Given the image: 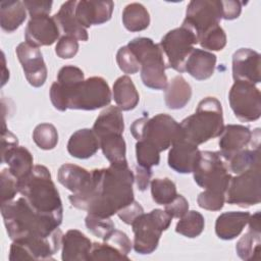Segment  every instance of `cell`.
Segmentation results:
<instances>
[{
  "mask_svg": "<svg viewBox=\"0 0 261 261\" xmlns=\"http://www.w3.org/2000/svg\"><path fill=\"white\" fill-rule=\"evenodd\" d=\"M85 223L90 232L102 240H105L106 237L115 228L110 217H103L90 213H88Z\"/></svg>",
  "mask_w": 261,
  "mask_h": 261,
  "instance_id": "cell-41",
  "label": "cell"
},
{
  "mask_svg": "<svg viewBox=\"0 0 261 261\" xmlns=\"http://www.w3.org/2000/svg\"><path fill=\"white\" fill-rule=\"evenodd\" d=\"M228 101L236 117L241 121H254L261 115L260 91L252 83L234 81Z\"/></svg>",
  "mask_w": 261,
  "mask_h": 261,
  "instance_id": "cell-13",
  "label": "cell"
},
{
  "mask_svg": "<svg viewBox=\"0 0 261 261\" xmlns=\"http://www.w3.org/2000/svg\"><path fill=\"white\" fill-rule=\"evenodd\" d=\"M75 0L64 2L57 13L54 14V19L65 36L73 37L79 41H87L89 36L87 30L79 22L74 14Z\"/></svg>",
  "mask_w": 261,
  "mask_h": 261,
  "instance_id": "cell-26",
  "label": "cell"
},
{
  "mask_svg": "<svg viewBox=\"0 0 261 261\" xmlns=\"http://www.w3.org/2000/svg\"><path fill=\"white\" fill-rule=\"evenodd\" d=\"M103 241L117 249L124 256H127V254L132 250V242L126 236V233L115 228Z\"/></svg>",
  "mask_w": 261,
  "mask_h": 261,
  "instance_id": "cell-47",
  "label": "cell"
},
{
  "mask_svg": "<svg viewBox=\"0 0 261 261\" xmlns=\"http://www.w3.org/2000/svg\"><path fill=\"white\" fill-rule=\"evenodd\" d=\"M27 18V8L23 2L2 1L0 3V24L7 33L17 30Z\"/></svg>",
  "mask_w": 261,
  "mask_h": 261,
  "instance_id": "cell-32",
  "label": "cell"
},
{
  "mask_svg": "<svg viewBox=\"0 0 261 261\" xmlns=\"http://www.w3.org/2000/svg\"><path fill=\"white\" fill-rule=\"evenodd\" d=\"M100 148L99 139L90 128H82L74 132L67 143L68 153L79 159L92 157Z\"/></svg>",
  "mask_w": 261,
  "mask_h": 261,
  "instance_id": "cell-25",
  "label": "cell"
},
{
  "mask_svg": "<svg viewBox=\"0 0 261 261\" xmlns=\"http://www.w3.org/2000/svg\"><path fill=\"white\" fill-rule=\"evenodd\" d=\"M249 230L238 241L236 251L239 257L243 260H254L260 258V243H261V225L260 212L250 215Z\"/></svg>",
  "mask_w": 261,
  "mask_h": 261,
  "instance_id": "cell-21",
  "label": "cell"
},
{
  "mask_svg": "<svg viewBox=\"0 0 261 261\" xmlns=\"http://www.w3.org/2000/svg\"><path fill=\"white\" fill-rule=\"evenodd\" d=\"M201 151L198 146L179 139L170 148L168 153V165L178 173H191L194 171Z\"/></svg>",
  "mask_w": 261,
  "mask_h": 261,
  "instance_id": "cell-19",
  "label": "cell"
},
{
  "mask_svg": "<svg viewBox=\"0 0 261 261\" xmlns=\"http://www.w3.org/2000/svg\"><path fill=\"white\" fill-rule=\"evenodd\" d=\"M152 176V171L151 168H146L140 165L136 166V175H135V180L137 184V187L140 191H145L149 184L150 179Z\"/></svg>",
  "mask_w": 261,
  "mask_h": 261,
  "instance_id": "cell-53",
  "label": "cell"
},
{
  "mask_svg": "<svg viewBox=\"0 0 261 261\" xmlns=\"http://www.w3.org/2000/svg\"><path fill=\"white\" fill-rule=\"evenodd\" d=\"M151 195L155 203L165 206L177 196L175 184L167 177L154 178L151 181Z\"/></svg>",
  "mask_w": 261,
  "mask_h": 261,
  "instance_id": "cell-37",
  "label": "cell"
},
{
  "mask_svg": "<svg viewBox=\"0 0 261 261\" xmlns=\"http://www.w3.org/2000/svg\"><path fill=\"white\" fill-rule=\"evenodd\" d=\"M122 23L129 32H140L150 24V15L141 3L127 4L122 12Z\"/></svg>",
  "mask_w": 261,
  "mask_h": 261,
  "instance_id": "cell-33",
  "label": "cell"
},
{
  "mask_svg": "<svg viewBox=\"0 0 261 261\" xmlns=\"http://www.w3.org/2000/svg\"><path fill=\"white\" fill-rule=\"evenodd\" d=\"M112 96L117 107L122 111L133 110L140 100L139 93L127 75H122L114 82Z\"/></svg>",
  "mask_w": 261,
  "mask_h": 261,
  "instance_id": "cell-31",
  "label": "cell"
},
{
  "mask_svg": "<svg viewBox=\"0 0 261 261\" xmlns=\"http://www.w3.org/2000/svg\"><path fill=\"white\" fill-rule=\"evenodd\" d=\"M116 61L124 73L134 74L140 70V63L127 45L119 48L116 54Z\"/></svg>",
  "mask_w": 261,
  "mask_h": 261,
  "instance_id": "cell-45",
  "label": "cell"
},
{
  "mask_svg": "<svg viewBox=\"0 0 261 261\" xmlns=\"http://www.w3.org/2000/svg\"><path fill=\"white\" fill-rule=\"evenodd\" d=\"M201 47L210 51H220L226 45V35L220 25L208 31L198 41Z\"/></svg>",
  "mask_w": 261,
  "mask_h": 261,
  "instance_id": "cell-42",
  "label": "cell"
},
{
  "mask_svg": "<svg viewBox=\"0 0 261 261\" xmlns=\"http://www.w3.org/2000/svg\"><path fill=\"white\" fill-rule=\"evenodd\" d=\"M198 205L206 210L218 211L223 207L225 202V194L222 192L204 190L199 194L197 199Z\"/></svg>",
  "mask_w": 261,
  "mask_h": 261,
  "instance_id": "cell-44",
  "label": "cell"
},
{
  "mask_svg": "<svg viewBox=\"0 0 261 261\" xmlns=\"http://www.w3.org/2000/svg\"><path fill=\"white\" fill-rule=\"evenodd\" d=\"M164 211L172 218H181L189 211V203L184 196L177 194L170 203L165 205Z\"/></svg>",
  "mask_w": 261,
  "mask_h": 261,
  "instance_id": "cell-49",
  "label": "cell"
},
{
  "mask_svg": "<svg viewBox=\"0 0 261 261\" xmlns=\"http://www.w3.org/2000/svg\"><path fill=\"white\" fill-rule=\"evenodd\" d=\"M242 11V3L240 1L227 0L221 1V18L226 20L236 19Z\"/></svg>",
  "mask_w": 261,
  "mask_h": 261,
  "instance_id": "cell-52",
  "label": "cell"
},
{
  "mask_svg": "<svg viewBox=\"0 0 261 261\" xmlns=\"http://www.w3.org/2000/svg\"><path fill=\"white\" fill-rule=\"evenodd\" d=\"M15 52L30 85L35 88L43 86L47 79V67L40 49L22 42L16 47Z\"/></svg>",
  "mask_w": 261,
  "mask_h": 261,
  "instance_id": "cell-15",
  "label": "cell"
},
{
  "mask_svg": "<svg viewBox=\"0 0 261 261\" xmlns=\"http://www.w3.org/2000/svg\"><path fill=\"white\" fill-rule=\"evenodd\" d=\"M1 214L12 241L47 238L55 233L61 224L58 219L35 210L23 197L1 203Z\"/></svg>",
  "mask_w": 261,
  "mask_h": 261,
  "instance_id": "cell-2",
  "label": "cell"
},
{
  "mask_svg": "<svg viewBox=\"0 0 261 261\" xmlns=\"http://www.w3.org/2000/svg\"><path fill=\"white\" fill-rule=\"evenodd\" d=\"M219 152L201 151L193 171L195 182L205 190L226 193L231 175Z\"/></svg>",
  "mask_w": 261,
  "mask_h": 261,
  "instance_id": "cell-10",
  "label": "cell"
},
{
  "mask_svg": "<svg viewBox=\"0 0 261 261\" xmlns=\"http://www.w3.org/2000/svg\"><path fill=\"white\" fill-rule=\"evenodd\" d=\"M61 246L63 261H82L89 259L92 242L80 230L69 229L62 237Z\"/></svg>",
  "mask_w": 261,
  "mask_h": 261,
  "instance_id": "cell-22",
  "label": "cell"
},
{
  "mask_svg": "<svg viewBox=\"0 0 261 261\" xmlns=\"http://www.w3.org/2000/svg\"><path fill=\"white\" fill-rule=\"evenodd\" d=\"M260 178V165L231 177L225 193V201L241 207L259 204L261 201Z\"/></svg>",
  "mask_w": 261,
  "mask_h": 261,
  "instance_id": "cell-12",
  "label": "cell"
},
{
  "mask_svg": "<svg viewBox=\"0 0 261 261\" xmlns=\"http://www.w3.org/2000/svg\"><path fill=\"white\" fill-rule=\"evenodd\" d=\"M136 157L138 165L151 168L160 162L159 150L146 140H139L136 144Z\"/></svg>",
  "mask_w": 261,
  "mask_h": 261,
  "instance_id": "cell-39",
  "label": "cell"
},
{
  "mask_svg": "<svg viewBox=\"0 0 261 261\" xmlns=\"http://www.w3.org/2000/svg\"><path fill=\"white\" fill-rule=\"evenodd\" d=\"M252 140V132L242 124H227L223 127L218 142L221 157L228 161L236 153L245 149Z\"/></svg>",
  "mask_w": 261,
  "mask_h": 261,
  "instance_id": "cell-20",
  "label": "cell"
},
{
  "mask_svg": "<svg viewBox=\"0 0 261 261\" xmlns=\"http://www.w3.org/2000/svg\"><path fill=\"white\" fill-rule=\"evenodd\" d=\"M205 226L203 215L195 210L188 211L176 223L175 231L187 238L193 239L200 236Z\"/></svg>",
  "mask_w": 261,
  "mask_h": 261,
  "instance_id": "cell-36",
  "label": "cell"
},
{
  "mask_svg": "<svg viewBox=\"0 0 261 261\" xmlns=\"http://www.w3.org/2000/svg\"><path fill=\"white\" fill-rule=\"evenodd\" d=\"M35 144L43 150H52L58 143V133L51 123L38 124L33 132Z\"/></svg>",
  "mask_w": 261,
  "mask_h": 261,
  "instance_id": "cell-38",
  "label": "cell"
},
{
  "mask_svg": "<svg viewBox=\"0 0 261 261\" xmlns=\"http://www.w3.org/2000/svg\"><path fill=\"white\" fill-rule=\"evenodd\" d=\"M232 77L234 81L259 84L260 54L250 48H241L232 55Z\"/></svg>",
  "mask_w": 261,
  "mask_h": 261,
  "instance_id": "cell-17",
  "label": "cell"
},
{
  "mask_svg": "<svg viewBox=\"0 0 261 261\" xmlns=\"http://www.w3.org/2000/svg\"><path fill=\"white\" fill-rule=\"evenodd\" d=\"M144 213V209L143 207L137 202V201H133L130 204L126 205L125 207H123L122 209H120L117 212L118 217L126 224L132 225V223L140 216Z\"/></svg>",
  "mask_w": 261,
  "mask_h": 261,
  "instance_id": "cell-50",
  "label": "cell"
},
{
  "mask_svg": "<svg viewBox=\"0 0 261 261\" xmlns=\"http://www.w3.org/2000/svg\"><path fill=\"white\" fill-rule=\"evenodd\" d=\"M164 90L165 104L169 109L176 110L184 108L192 97V88L180 74L174 76L170 82H168Z\"/></svg>",
  "mask_w": 261,
  "mask_h": 261,
  "instance_id": "cell-30",
  "label": "cell"
},
{
  "mask_svg": "<svg viewBox=\"0 0 261 261\" xmlns=\"http://www.w3.org/2000/svg\"><path fill=\"white\" fill-rule=\"evenodd\" d=\"M88 186L69 196L71 205L90 214L110 217L134 199L135 175L126 162L110 163L107 168L94 169Z\"/></svg>",
  "mask_w": 261,
  "mask_h": 261,
  "instance_id": "cell-1",
  "label": "cell"
},
{
  "mask_svg": "<svg viewBox=\"0 0 261 261\" xmlns=\"http://www.w3.org/2000/svg\"><path fill=\"white\" fill-rule=\"evenodd\" d=\"M100 148L105 158L110 163H121L126 162L125 152L126 146L122 135L120 134H109L99 138Z\"/></svg>",
  "mask_w": 261,
  "mask_h": 261,
  "instance_id": "cell-34",
  "label": "cell"
},
{
  "mask_svg": "<svg viewBox=\"0 0 261 261\" xmlns=\"http://www.w3.org/2000/svg\"><path fill=\"white\" fill-rule=\"evenodd\" d=\"M59 37V28L54 17L43 14L31 17L25 31V42L34 47L50 46Z\"/></svg>",
  "mask_w": 261,
  "mask_h": 261,
  "instance_id": "cell-16",
  "label": "cell"
},
{
  "mask_svg": "<svg viewBox=\"0 0 261 261\" xmlns=\"http://www.w3.org/2000/svg\"><path fill=\"white\" fill-rule=\"evenodd\" d=\"M221 19V1L193 0L186 11L184 25L192 29L199 39L211 29L219 25Z\"/></svg>",
  "mask_w": 261,
  "mask_h": 261,
  "instance_id": "cell-14",
  "label": "cell"
},
{
  "mask_svg": "<svg viewBox=\"0 0 261 261\" xmlns=\"http://www.w3.org/2000/svg\"><path fill=\"white\" fill-rule=\"evenodd\" d=\"M23 4L30 13L31 17L49 14L52 7V1L45 0H24Z\"/></svg>",
  "mask_w": 261,
  "mask_h": 261,
  "instance_id": "cell-51",
  "label": "cell"
},
{
  "mask_svg": "<svg viewBox=\"0 0 261 261\" xmlns=\"http://www.w3.org/2000/svg\"><path fill=\"white\" fill-rule=\"evenodd\" d=\"M18 191L35 210L62 222V202L46 166H34L32 172L18 181Z\"/></svg>",
  "mask_w": 261,
  "mask_h": 261,
  "instance_id": "cell-4",
  "label": "cell"
},
{
  "mask_svg": "<svg viewBox=\"0 0 261 261\" xmlns=\"http://www.w3.org/2000/svg\"><path fill=\"white\" fill-rule=\"evenodd\" d=\"M229 170L240 174L253 167L260 165V148L256 146L253 149H243L236 153L228 161Z\"/></svg>",
  "mask_w": 261,
  "mask_h": 261,
  "instance_id": "cell-35",
  "label": "cell"
},
{
  "mask_svg": "<svg viewBox=\"0 0 261 261\" xmlns=\"http://www.w3.org/2000/svg\"><path fill=\"white\" fill-rule=\"evenodd\" d=\"M127 47L140 63L143 84L150 89L164 90L168 83L165 74L167 67L159 44H155L150 38L139 37L129 41Z\"/></svg>",
  "mask_w": 261,
  "mask_h": 261,
  "instance_id": "cell-6",
  "label": "cell"
},
{
  "mask_svg": "<svg viewBox=\"0 0 261 261\" xmlns=\"http://www.w3.org/2000/svg\"><path fill=\"white\" fill-rule=\"evenodd\" d=\"M99 138L109 134H123L124 121L121 110L117 106H109L97 117L93 128Z\"/></svg>",
  "mask_w": 261,
  "mask_h": 261,
  "instance_id": "cell-29",
  "label": "cell"
},
{
  "mask_svg": "<svg viewBox=\"0 0 261 261\" xmlns=\"http://www.w3.org/2000/svg\"><path fill=\"white\" fill-rule=\"evenodd\" d=\"M114 3L112 1H76L74 14L79 22L85 28L102 24L111 18Z\"/></svg>",
  "mask_w": 261,
  "mask_h": 261,
  "instance_id": "cell-18",
  "label": "cell"
},
{
  "mask_svg": "<svg viewBox=\"0 0 261 261\" xmlns=\"http://www.w3.org/2000/svg\"><path fill=\"white\" fill-rule=\"evenodd\" d=\"M18 191V180L9 171L3 169L1 172V203L13 200Z\"/></svg>",
  "mask_w": 261,
  "mask_h": 261,
  "instance_id": "cell-46",
  "label": "cell"
},
{
  "mask_svg": "<svg viewBox=\"0 0 261 261\" xmlns=\"http://www.w3.org/2000/svg\"><path fill=\"white\" fill-rule=\"evenodd\" d=\"M79 50L77 40L70 36H62L55 47V52L58 57L62 59L72 58Z\"/></svg>",
  "mask_w": 261,
  "mask_h": 261,
  "instance_id": "cell-48",
  "label": "cell"
},
{
  "mask_svg": "<svg viewBox=\"0 0 261 261\" xmlns=\"http://www.w3.org/2000/svg\"><path fill=\"white\" fill-rule=\"evenodd\" d=\"M130 133L136 140H146L153 144L159 152L167 150L176 141L182 139L179 123L164 113L151 118L145 116L136 119L130 125Z\"/></svg>",
  "mask_w": 261,
  "mask_h": 261,
  "instance_id": "cell-7",
  "label": "cell"
},
{
  "mask_svg": "<svg viewBox=\"0 0 261 261\" xmlns=\"http://www.w3.org/2000/svg\"><path fill=\"white\" fill-rule=\"evenodd\" d=\"M216 56L206 50L194 48L185 62V71L198 81L212 76L215 70Z\"/></svg>",
  "mask_w": 261,
  "mask_h": 261,
  "instance_id": "cell-24",
  "label": "cell"
},
{
  "mask_svg": "<svg viewBox=\"0 0 261 261\" xmlns=\"http://www.w3.org/2000/svg\"><path fill=\"white\" fill-rule=\"evenodd\" d=\"M50 100L59 111L96 110L110 104L111 91L101 76L89 77L69 91H63L54 82L50 88Z\"/></svg>",
  "mask_w": 261,
  "mask_h": 261,
  "instance_id": "cell-3",
  "label": "cell"
},
{
  "mask_svg": "<svg viewBox=\"0 0 261 261\" xmlns=\"http://www.w3.org/2000/svg\"><path fill=\"white\" fill-rule=\"evenodd\" d=\"M62 231L58 229L47 238H34L12 241L9 260H51L52 256L60 249Z\"/></svg>",
  "mask_w": 261,
  "mask_h": 261,
  "instance_id": "cell-11",
  "label": "cell"
},
{
  "mask_svg": "<svg viewBox=\"0 0 261 261\" xmlns=\"http://www.w3.org/2000/svg\"><path fill=\"white\" fill-rule=\"evenodd\" d=\"M197 43V35L187 25L181 24V27L169 31L159 43L164 58H166V67L184 72L185 62Z\"/></svg>",
  "mask_w": 261,
  "mask_h": 261,
  "instance_id": "cell-9",
  "label": "cell"
},
{
  "mask_svg": "<svg viewBox=\"0 0 261 261\" xmlns=\"http://www.w3.org/2000/svg\"><path fill=\"white\" fill-rule=\"evenodd\" d=\"M172 217L161 209H154L143 213L133 223L134 249L139 254L153 253L159 244L161 233L166 230Z\"/></svg>",
  "mask_w": 261,
  "mask_h": 261,
  "instance_id": "cell-8",
  "label": "cell"
},
{
  "mask_svg": "<svg viewBox=\"0 0 261 261\" xmlns=\"http://www.w3.org/2000/svg\"><path fill=\"white\" fill-rule=\"evenodd\" d=\"M92 173L87 169L70 163L61 165L58 169V181L67 190L76 194L84 190L91 180Z\"/></svg>",
  "mask_w": 261,
  "mask_h": 261,
  "instance_id": "cell-28",
  "label": "cell"
},
{
  "mask_svg": "<svg viewBox=\"0 0 261 261\" xmlns=\"http://www.w3.org/2000/svg\"><path fill=\"white\" fill-rule=\"evenodd\" d=\"M249 212L231 211L220 214L215 222V232L221 240H233L237 238L248 223Z\"/></svg>",
  "mask_w": 261,
  "mask_h": 261,
  "instance_id": "cell-27",
  "label": "cell"
},
{
  "mask_svg": "<svg viewBox=\"0 0 261 261\" xmlns=\"http://www.w3.org/2000/svg\"><path fill=\"white\" fill-rule=\"evenodd\" d=\"M17 145H18L17 138L10 130L3 127L2 137H1V151Z\"/></svg>",
  "mask_w": 261,
  "mask_h": 261,
  "instance_id": "cell-54",
  "label": "cell"
},
{
  "mask_svg": "<svg viewBox=\"0 0 261 261\" xmlns=\"http://www.w3.org/2000/svg\"><path fill=\"white\" fill-rule=\"evenodd\" d=\"M127 260L128 257L121 254L117 249L107 243H94L88 260Z\"/></svg>",
  "mask_w": 261,
  "mask_h": 261,
  "instance_id": "cell-43",
  "label": "cell"
},
{
  "mask_svg": "<svg viewBox=\"0 0 261 261\" xmlns=\"http://www.w3.org/2000/svg\"><path fill=\"white\" fill-rule=\"evenodd\" d=\"M179 125L182 139L197 146L219 137L224 127L220 102L214 97L202 99L196 112L185 118Z\"/></svg>",
  "mask_w": 261,
  "mask_h": 261,
  "instance_id": "cell-5",
  "label": "cell"
},
{
  "mask_svg": "<svg viewBox=\"0 0 261 261\" xmlns=\"http://www.w3.org/2000/svg\"><path fill=\"white\" fill-rule=\"evenodd\" d=\"M1 158L18 181L25 178L34 168L33 155L27 148L18 145L1 151Z\"/></svg>",
  "mask_w": 261,
  "mask_h": 261,
  "instance_id": "cell-23",
  "label": "cell"
},
{
  "mask_svg": "<svg viewBox=\"0 0 261 261\" xmlns=\"http://www.w3.org/2000/svg\"><path fill=\"white\" fill-rule=\"evenodd\" d=\"M84 81V72L81 68L73 65H65L59 69L56 84L63 91H69Z\"/></svg>",
  "mask_w": 261,
  "mask_h": 261,
  "instance_id": "cell-40",
  "label": "cell"
}]
</instances>
